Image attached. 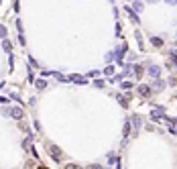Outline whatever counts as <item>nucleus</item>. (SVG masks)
Here are the masks:
<instances>
[{"mask_svg": "<svg viewBox=\"0 0 177 169\" xmlns=\"http://www.w3.org/2000/svg\"><path fill=\"white\" fill-rule=\"evenodd\" d=\"M151 45H153V47H163V39H159V37H151Z\"/></svg>", "mask_w": 177, "mask_h": 169, "instance_id": "4468645a", "label": "nucleus"}, {"mask_svg": "<svg viewBox=\"0 0 177 169\" xmlns=\"http://www.w3.org/2000/svg\"><path fill=\"white\" fill-rule=\"evenodd\" d=\"M130 130H132V128H130V122H126V124H124V130H122V133H124V136H128Z\"/></svg>", "mask_w": 177, "mask_h": 169, "instance_id": "412c9836", "label": "nucleus"}, {"mask_svg": "<svg viewBox=\"0 0 177 169\" xmlns=\"http://www.w3.org/2000/svg\"><path fill=\"white\" fill-rule=\"evenodd\" d=\"M35 86H37V90H45L47 88V82L43 78H39V79H35Z\"/></svg>", "mask_w": 177, "mask_h": 169, "instance_id": "f8f14e48", "label": "nucleus"}, {"mask_svg": "<svg viewBox=\"0 0 177 169\" xmlns=\"http://www.w3.org/2000/svg\"><path fill=\"white\" fill-rule=\"evenodd\" d=\"M6 100H8V98H4V96H0V104H4Z\"/></svg>", "mask_w": 177, "mask_h": 169, "instance_id": "bb28decb", "label": "nucleus"}, {"mask_svg": "<svg viewBox=\"0 0 177 169\" xmlns=\"http://www.w3.org/2000/svg\"><path fill=\"white\" fill-rule=\"evenodd\" d=\"M104 73H106V76H114V65H108V67L104 69Z\"/></svg>", "mask_w": 177, "mask_h": 169, "instance_id": "6ab92c4d", "label": "nucleus"}, {"mask_svg": "<svg viewBox=\"0 0 177 169\" xmlns=\"http://www.w3.org/2000/svg\"><path fill=\"white\" fill-rule=\"evenodd\" d=\"M8 116H12V118H16V120H23V116H24V110L23 108H10V112H8Z\"/></svg>", "mask_w": 177, "mask_h": 169, "instance_id": "20e7f679", "label": "nucleus"}, {"mask_svg": "<svg viewBox=\"0 0 177 169\" xmlns=\"http://www.w3.org/2000/svg\"><path fill=\"white\" fill-rule=\"evenodd\" d=\"M108 161L114 165V163H118V157H116V155H108Z\"/></svg>", "mask_w": 177, "mask_h": 169, "instance_id": "4be33fe9", "label": "nucleus"}, {"mask_svg": "<svg viewBox=\"0 0 177 169\" xmlns=\"http://www.w3.org/2000/svg\"><path fill=\"white\" fill-rule=\"evenodd\" d=\"M149 116H151V120H163V118H165V110H163V108H155Z\"/></svg>", "mask_w": 177, "mask_h": 169, "instance_id": "7ed1b4c3", "label": "nucleus"}, {"mask_svg": "<svg viewBox=\"0 0 177 169\" xmlns=\"http://www.w3.org/2000/svg\"><path fill=\"white\" fill-rule=\"evenodd\" d=\"M175 53H177V49H175Z\"/></svg>", "mask_w": 177, "mask_h": 169, "instance_id": "c85d7f7f", "label": "nucleus"}, {"mask_svg": "<svg viewBox=\"0 0 177 169\" xmlns=\"http://www.w3.org/2000/svg\"><path fill=\"white\" fill-rule=\"evenodd\" d=\"M132 71H134V78L139 79L142 76V71H145V67H142L141 63H136V65H132Z\"/></svg>", "mask_w": 177, "mask_h": 169, "instance_id": "9d476101", "label": "nucleus"}, {"mask_svg": "<svg viewBox=\"0 0 177 169\" xmlns=\"http://www.w3.org/2000/svg\"><path fill=\"white\" fill-rule=\"evenodd\" d=\"M114 98L118 100V104H120L122 108H128V100H126V96H122V94H116Z\"/></svg>", "mask_w": 177, "mask_h": 169, "instance_id": "1a4fd4ad", "label": "nucleus"}, {"mask_svg": "<svg viewBox=\"0 0 177 169\" xmlns=\"http://www.w3.org/2000/svg\"><path fill=\"white\" fill-rule=\"evenodd\" d=\"M86 169H104V167H102V165H96V163H92V165H88Z\"/></svg>", "mask_w": 177, "mask_h": 169, "instance_id": "a878e982", "label": "nucleus"}, {"mask_svg": "<svg viewBox=\"0 0 177 169\" xmlns=\"http://www.w3.org/2000/svg\"><path fill=\"white\" fill-rule=\"evenodd\" d=\"M147 73H149V76H151V78H159V73H161V67H159V65H149V67H147Z\"/></svg>", "mask_w": 177, "mask_h": 169, "instance_id": "39448f33", "label": "nucleus"}, {"mask_svg": "<svg viewBox=\"0 0 177 169\" xmlns=\"http://www.w3.org/2000/svg\"><path fill=\"white\" fill-rule=\"evenodd\" d=\"M0 37H2V39L6 37V27H4V24H0Z\"/></svg>", "mask_w": 177, "mask_h": 169, "instance_id": "5701e85b", "label": "nucleus"}, {"mask_svg": "<svg viewBox=\"0 0 177 169\" xmlns=\"http://www.w3.org/2000/svg\"><path fill=\"white\" fill-rule=\"evenodd\" d=\"M126 49H128V45H126V43H122V45L116 49V53H114V57H116V61L120 63V65H122V55L126 53Z\"/></svg>", "mask_w": 177, "mask_h": 169, "instance_id": "f03ea898", "label": "nucleus"}, {"mask_svg": "<svg viewBox=\"0 0 177 169\" xmlns=\"http://www.w3.org/2000/svg\"><path fill=\"white\" fill-rule=\"evenodd\" d=\"M65 169H82V167H80V165H73V163H67Z\"/></svg>", "mask_w": 177, "mask_h": 169, "instance_id": "393cba45", "label": "nucleus"}, {"mask_svg": "<svg viewBox=\"0 0 177 169\" xmlns=\"http://www.w3.org/2000/svg\"><path fill=\"white\" fill-rule=\"evenodd\" d=\"M139 94H141L142 98H149V96H151V86H147V84H141V86H139Z\"/></svg>", "mask_w": 177, "mask_h": 169, "instance_id": "0eeeda50", "label": "nucleus"}, {"mask_svg": "<svg viewBox=\"0 0 177 169\" xmlns=\"http://www.w3.org/2000/svg\"><path fill=\"white\" fill-rule=\"evenodd\" d=\"M142 6H145L142 2H134V4H132V10H142Z\"/></svg>", "mask_w": 177, "mask_h": 169, "instance_id": "aec40b11", "label": "nucleus"}, {"mask_svg": "<svg viewBox=\"0 0 177 169\" xmlns=\"http://www.w3.org/2000/svg\"><path fill=\"white\" fill-rule=\"evenodd\" d=\"M163 88H165V82L157 78V79L153 82V88H151V90H163Z\"/></svg>", "mask_w": 177, "mask_h": 169, "instance_id": "9b49d317", "label": "nucleus"}, {"mask_svg": "<svg viewBox=\"0 0 177 169\" xmlns=\"http://www.w3.org/2000/svg\"><path fill=\"white\" fill-rule=\"evenodd\" d=\"M2 49H4L6 53H10V51H12V43H10V41H6V39H4V41H2Z\"/></svg>", "mask_w": 177, "mask_h": 169, "instance_id": "2eb2a0df", "label": "nucleus"}, {"mask_svg": "<svg viewBox=\"0 0 177 169\" xmlns=\"http://www.w3.org/2000/svg\"><path fill=\"white\" fill-rule=\"evenodd\" d=\"M31 143H33V139H31V136H27V139L23 141V147H24V149H31Z\"/></svg>", "mask_w": 177, "mask_h": 169, "instance_id": "f3484780", "label": "nucleus"}, {"mask_svg": "<svg viewBox=\"0 0 177 169\" xmlns=\"http://www.w3.org/2000/svg\"><path fill=\"white\" fill-rule=\"evenodd\" d=\"M130 120H132V126H134L136 130H139V128L142 126V118L139 116V114H132V116H130Z\"/></svg>", "mask_w": 177, "mask_h": 169, "instance_id": "6e6552de", "label": "nucleus"}, {"mask_svg": "<svg viewBox=\"0 0 177 169\" xmlns=\"http://www.w3.org/2000/svg\"><path fill=\"white\" fill-rule=\"evenodd\" d=\"M124 12H126V14H128V16H130V21H132V23H134V24H139V23H141V21H139V16H136V12L132 10L130 6H124Z\"/></svg>", "mask_w": 177, "mask_h": 169, "instance_id": "423d86ee", "label": "nucleus"}, {"mask_svg": "<svg viewBox=\"0 0 177 169\" xmlns=\"http://www.w3.org/2000/svg\"><path fill=\"white\" fill-rule=\"evenodd\" d=\"M71 82H73V84H86V82H88V79L83 78V76H71Z\"/></svg>", "mask_w": 177, "mask_h": 169, "instance_id": "ddd939ff", "label": "nucleus"}, {"mask_svg": "<svg viewBox=\"0 0 177 169\" xmlns=\"http://www.w3.org/2000/svg\"><path fill=\"white\" fill-rule=\"evenodd\" d=\"M132 82H122V90H132Z\"/></svg>", "mask_w": 177, "mask_h": 169, "instance_id": "a211bd4d", "label": "nucleus"}, {"mask_svg": "<svg viewBox=\"0 0 177 169\" xmlns=\"http://www.w3.org/2000/svg\"><path fill=\"white\" fill-rule=\"evenodd\" d=\"M134 37H136V43H139V49L142 51V49H145V45H142V37H141V33H136Z\"/></svg>", "mask_w": 177, "mask_h": 169, "instance_id": "dca6fc26", "label": "nucleus"}, {"mask_svg": "<svg viewBox=\"0 0 177 169\" xmlns=\"http://www.w3.org/2000/svg\"><path fill=\"white\" fill-rule=\"evenodd\" d=\"M94 86H96V88H104V82H102V79H96Z\"/></svg>", "mask_w": 177, "mask_h": 169, "instance_id": "b1692460", "label": "nucleus"}, {"mask_svg": "<svg viewBox=\"0 0 177 169\" xmlns=\"http://www.w3.org/2000/svg\"><path fill=\"white\" fill-rule=\"evenodd\" d=\"M47 151H49V155L55 159L57 163L61 161V159H63V153H61V149H59L57 145H49V147H47Z\"/></svg>", "mask_w": 177, "mask_h": 169, "instance_id": "f257e3e1", "label": "nucleus"}, {"mask_svg": "<svg viewBox=\"0 0 177 169\" xmlns=\"http://www.w3.org/2000/svg\"><path fill=\"white\" fill-rule=\"evenodd\" d=\"M39 169H47V167H39Z\"/></svg>", "mask_w": 177, "mask_h": 169, "instance_id": "cd10ccee", "label": "nucleus"}]
</instances>
